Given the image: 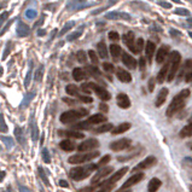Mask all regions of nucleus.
Returning a JSON list of instances; mask_svg holds the SVG:
<instances>
[{
	"label": "nucleus",
	"mask_w": 192,
	"mask_h": 192,
	"mask_svg": "<svg viewBox=\"0 0 192 192\" xmlns=\"http://www.w3.org/2000/svg\"><path fill=\"white\" fill-rule=\"evenodd\" d=\"M190 96V90H182L181 92H179L174 99L172 100V103L169 104L168 109H167V116L168 117H172L174 116L178 111H180L181 109L185 106V102L187 99V97Z\"/></svg>",
	"instance_id": "nucleus-1"
},
{
	"label": "nucleus",
	"mask_w": 192,
	"mask_h": 192,
	"mask_svg": "<svg viewBox=\"0 0 192 192\" xmlns=\"http://www.w3.org/2000/svg\"><path fill=\"white\" fill-rule=\"evenodd\" d=\"M99 166L98 164H94V163H90L87 166H79V167H75V168H71L70 169V178L75 181H81L83 179H86L88 175H90L92 172H94L96 169H98Z\"/></svg>",
	"instance_id": "nucleus-2"
},
{
	"label": "nucleus",
	"mask_w": 192,
	"mask_h": 192,
	"mask_svg": "<svg viewBox=\"0 0 192 192\" xmlns=\"http://www.w3.org/2000/svg\"><path fill=\"white\" fill-rule=\"evenodd\" d=\"M87 114H88V111L86 109H82V108L69 110V111H65L60 115V122L62 123H71L76 120H80L81 117L86 116Z\"/></svg>",
	"instance_id": "nucleus-3"
},
{
	"label": "nucleus",
	"mask_w": 192,
	"mask_h": 192,
	"mask_svg": "<svg viewBox=\"0 0 192 192\" xmlns=\"http://www.w3.org/2000/svg\"><path fill=\"white\" fill-rule=\"evenodd\" d=\"M170 59H172V64H170V69H169V74H168V78L167 80L168 81H173L174 78H175V75H176V73H178V70L180 68V60H181V56L179 52H176V51H173L172 53L169 55Z\"/></svg>",
	"instance_id": "nucleus-4"
},
{
	"label": "nucleus",
	"mask_w": 192,
	"mask_h": 192,
	"mask_svg": "<svg viewBox=\"0 0 192 192\" xmlns=\"http://www.w3.org/2000/svg\"><path fill=\"white\" fill-rule=\"evenodd\" d=\"M98 156H99V152L98 151H92V152H87V154H78V155L70 156L68 158V162L71 163V164H80V163L88 162V161L98 157Z\"/></svg>",
	"instance_id": "nucleus-5"
},
{
	"label": "nucleus",
	"mask_w": 192,
	"mask_h": 192,
	"mask_svg": "<svg viewBox=\"0 0 192 192\" xmlns=\"http://www.w3.org/2000/svg\"><path fill=\"white\" fill-rule=\"evenodd\" d=\"M86 86H87L88 88H92V90L94 91L96 94L98 96V98H100L102 100H104V102L110 100L111 94L105 90V88H103V87H100V86H98L97 83H93V82H88V83H86Z\"/></svg>",
	"instance_id": "nucleus-6"
},
{
	"label": "nucleus",
	"mask_w": 192,
	"mask_h": 192,
	"mask_svg": "<svg viewBox=\"0 0 192 192\" xmlns=\"http://www.w3.org/2000/svg\"><path fill=\"white\" fill-rule=\"evenodd\" d=\"M98 146H99V141L97 139H94V138H91V139L82 141L80 145H78L76 149L79 150L80 152H83V151H91L93 149H97Z\"/></svg>",
	"instance_id": "nucleus-7"
},
{
	"label": "nucleus",
	"mask_w": 192,
	"mask_h": 192,
	"mask_svg": "<svg viewBox=\"0 0 192 192\" xmlns=\"http://www.w3.org/2000/svg\"><path fill=\"white\" fill-rule=\"evenodd\" d=\"M157 163V159L155 156H147L144 161H141L136 167L133 168V173H136V172H139V170L141 169H145V168H149V167H152V166H155Z\"/></svg>",
	"instance_id": "nucleus-8"
},
{
	"label": "nucleus",
	"mask_w": 192,
	"mask_h": 192,
	"mask_svg": "<svg viewBox=\"0 0 192 192\" xmlns=\"http://www.w3.org/2000/svg\"><path fill=\"white\" fill-rule=\"evenodd\" d=\"M131 139H120V140H116V141H113L110 144V149L113 151H121V150H124V149H128L131 146Z\"/></svg>",
	"instance_id": "nucleus-9"
},
{
	"label": "nucleus",
	"mask_w": 192,
	"mask_h": 192,
	"mask_svg": "<svg viewBox=\"0 0 192 192\" xmlns=\"http://www.w3.org/2000/svg\"><path fill=\"white\" fill-rule=\"evenodd\" d=\"M170 64H172V59H170V57H168L167 60H166V63H164V65L162 67V69L159 70V73H158V75H157V81L159 82V83H162L164 80L168 78Z\"/></svg>",
	"instance_id": "nucleus-10"
},
{
	"label": "nucleus",
	"mask_w": 192,
	"mask_h": 192,
	"mask_svg": "<svg viewBox=\"0 0 192 192\" xmlns=\"http://www.w3.org/2000/svg\"><path fill=\"white\" fill-rule=\"evenodd\" d=\"M29 128H30V136H32V140L33 141H38L39 139V128H38V123L35 121L34 111L30 114V118H29Z\"/></svg>",
	"instance_id": "nucleus-11"
},
{
	"label": "nucleus",
	"mask_w": 192,
	"mask_h": 192,
	"mask_svg": "<svg viewBox=\"0 0 192 192\" xmlns=\"http://www.w3.org/2000/svg\"><path fill=\"white\" fill-rule=\"evenodd\" d=\"M169 46L168 45H163L159 47V50L157 51V55H156V63L158 64H161V63H163L164 60H167V58H168V53H169Z\"/></svg>",
	"instance_id": "nucleus-12"
},
{
	"label": "nucleus",
	"mask_w": 192,
	"mask_h": 192,
	"mask_svg": "<svg viewBox=\"0 0 192 192\" xmlns=\"http://www.w3.org/2000/svg\"><path fill=\"white\" fill-rule=\"evenodd\" d=\"M143 178H144V174H143V173H136L134 175H132V176L122 185L121 190H124V189H127V187H131V186H133V185H136L139 181L143 180Z\"/></svg>",
	"instance_id": "nucleus-13"
},
{
	"label": "nucleus",
	"mask_w": 192,
	"mask_h": 192,
	"mask_svg": "<svg viewBox=\"0 0 192 192\" xmlns=\"http://www.w3.org/2000/svg\"><path fill=\"white\" fill-rule=\"evenodd\" d=\"M113 170H114L113 167H104V168H102V169H99L97 173H96V175L92 178V184H96L97 181H99L100 179L105 178V176L109 175Z\"/></svg>",
	"instance_id": "nucleus-14"
},
{
	"label": "nucleus",
	"mask_w": 192,
	"mask_h": 192,
	"mask_svg": "<svg viewBox=\"0 0 192 192\" xmlns=\"http://www.w3.org/2000/svg\"><path fill=\"white\" fill-rule=\"evenodd\" d=\"M116 103L117 105L121 108V109H128L131 106V100H129V97L124 93H120L117 94V98H116Z\"/></svg>",
	"instance_id": "nucleus-15"
},
{
	"label": "nucleus",
	"mask_w": 192,
	"mask_h": 192,
	"mask_svg": "<svg viewBox=\"0 0 192 192\" xmlns=\"http://www.w3.org/2000/svg\"><path fill=\"white\" fill-rule=\"evenodd\" d=\"M134 34L132 32L127 33V34L123 35V42L126 44V46L133 52V53H136V46H134Z\"/></svg>",
	"instance_id": "nucleus-16"
},
{
	"label": "nucleus",
	"mask_w": 192,
	"mask_h": 192,
	"mask_svg": "<svg viewBox=\"0 0 192 192\" xmlns=\"http://www.w3.org/2000/svg\"><path fill=\"white\" fill-rule=\"evenodd\" d=\"M58 136H68V138H74V139H82L83 133L75 129H69V131H58Z\"/></svg>",
	"instance_id": "nucleus-17"
},
{
	"label": "nucleus",
	"mask_w": 192,
	"mask_h": 192,
	"mask_svg": "<svg viewBox=\"0 0 192 192\" xmlns=\"http://www.w3.org/2000/svg\"><path fill=\"white\" fill-rule=\"evenodd\" d=\"M122 63H123L128 69L136 68V60L134 59V57H132L129 53H127V52L122 53Z\"/></svg>",
	"instance_id": "nucleus-18"
},
{
	"label": "nucleus",
	"mask_w": 192,
	"mask_h": 192,
	"mask_svg": "<svg viewBox=\"0 0 192 192\" xmlns=\"http://www.w3.org/2000/svg\"><path fill=\"white\" fill-rule=\"evenodd\" d=\"M116 76L121 82H131L132 81V75L127 70H124L122 68L116 69Z\"/></svg>",
	"instance_id": "nucleus-19"
},
{
	"label": "nucleus",
	"mask_w": 192,
	"mask_h": 192,
	"mask_svg": "<svg viewBox=\"0 0 192 192\" xmlns=\"http://www.w3.org/2000/svg\"><path fill=\"white\" fill-rule=\"evenodd\" d=\"M191 70H192V59H187V60L184 63V65L181 67L180 73H179V75H178V80H181L184 76H187V75L190 74Z\"/></svg>",
	"instance_id": "nucleus-20"
},
{
	"label": "nucleus",
	"mask_w": 192,
	"mask_h": 192,
	"mask_svg": "<svg viewBox=\"0 0 192 192\" xmlns=\"http://www.w3.org/2000/svg\"><path fill=\"white\" fill-rule=\"evenodd\" d=\"M168 93H169V91L168 88H162V90L159 91V93H158L157 98H156V102H155V105H156V108H159V106H162L163 105V103L166 102V99H167V96H168Z\"/></svg>",
	"instance_id": "nucleus-21"
},
{
	"label": "nucleus",
	"mask_w": 192,
	"mask_h": 192,
	"mask_svg": "<svg viewBox=\"0 0 192 192\" xmlns=\"http://www.w3.org/2000/svg\"><path fill=\"white\" fill-rule=\"evenodd\" d=\"M127 172H128V168H127V167H123V168H121L120 170H117L114 175H111V176L109 178V180H106L105 182H106V184H114V182H116V181L120 180Z\"/></svg>",
	"instance_id": "nucleus-22"
},
{
	"label": "nucleus",
	"mask_w": 192,
	"mask_h": 192,
	"mask_svg": "<svg viewBox=\"0 0 192 192\" xmlns=\"http://www.w3.org/2000/svg\"><path fill=\"white\" fill-rule=\"evenodd\" d=\"M59 147H60L62 150H64V151H73V150H75L78 146H76V144H75L73 140L65 139V140H62V141L59 143Z\"/></svg>",
	"instance_id": "nucleus-23"
},
{
	"label": "nucleus",
	"mask_w": 192,
	"mask_h": 192,
	"mask_svg": "<svg viewBox=\"0 0 192 192\" xmlns=\"http://www.w3.org/2000/svg\"><path fill=\"white\" fill-rule=\"evenodd\" d=\"M105 121H106V117L102 114H94V115H92L87 118V122L90 124H98L102 123V122H105Z\"/></svg>",
	"instance_id": "nucleus-24"
},
{
	"label": "nucleus",
	"mask_w": 192,
	"mask_h": 192,
	"mask_svg": "<svg viewBox=\"0 0 192 192\" xmlns=\"http://www.w3.org/2000/svg\"><path fill=\"white\" fill-rule=\"evenodd\" d=\"M155 51H156V45L152 41H147L146 46H145V52H146V58L149 62L152 60V57H154Z\"/></svg>",
	"instance_id": "nucleus-25"
},
{
	"label": "nucleus",
	"mask_w": 192,
	"mask_h": 192,
	"mask_svg": "<svg viewBox=\"0 0 192 192\" xmlns=\"http://www.w3.org/2000/svg\"><path fill=\"white\" fill-rule=\"evenodd\" d=\"M162 185V181L157 179V178H152L151 180L149 181V185H147V191L149 192H156L161 187Z\"/></svg>",
	"instance_id": "nucleus-26"
},
{
	"label": "nucleus",
	"mask_w": 192,
	"mask_h": 192,
	"mask_svg": "<svg viewBox=\"0 0 192 192\" xmlns=\"http://www.w3.org/2000/svg\"><path fill=\"white\" fill-rule=\"evenodd\" d=\"M129 128H131V123H128V122H124V123L118 124L117 127H114V129L111 131V133H113L114 136H116V134H121V133L127 132Z\"/></svg>",
	"instance_id": "nucleus-27"
},
{
	"label": "nucleus",
	"mask_w": 192,
	"mask_h": 192,
	"mask_svg": "<svg viewBox=\"0 0 192 192\" xmlns=\"http://www.w3.org/2000/svg\"><path fill=\"white\" fill-rule=\"evenodd\" d=\"M73 78H74L75 81H82V80H85L87 78V74H86V71L83 69L75 68L73 70Z\"/></svg>",
	"instance_id": "nucleus-28"
},
{
	"label": "nucleus",
	"mask_w": 192,
	"mask_h": 192,
	"mask_svg": "<svg viewBox=\"0 0 192 192\" xmlns=\"http://www.w3.org/2000/svg\"><path fill=\"white\" fill-rule=\"evenodd\" d=\"M15 136L17 139V141L21 144V145H25V136H24V133H23L22 128L21 127H16L15 128Z\"/></svg>",
	"instance_id": "nucleus-29"
},
{
	"label": "nucleus",
	"mask_w": 192,
	"mask_h": 192,
	"mask_svg": "<svg viewBox=\"0 0 192 192\" xmlns=\"http://www.w3.org/2000/svg\"><path fill=\"white\" fill-rule=\"evenodd\" d=\"M110 52H111V56H113L114 60H117L120 58V56L122 55V48L118 45L113 44V45L110 46Z\"/></svg>",
	"instance_id": "nucleus-30"
},
{
	"label": "nucleus",
	"mask_w": 192,
	"mask_h": 192,
	"mask_svg": "<svg viewBox=\"0 0 192 192\" xmlns=\"http://www.w3.org/2000/svg\"><path fill=\"white\" fill-rule=\"evenodd\" d=\"M0 140L2 141V144L5 145V147L7 150H11L12 147L15 146V140L12 139L11 136H0Z\"/></svg>",
	"instance_id": "nucleus-31"
},
{
	"label": "nucleus",
	"mask_w": 192,
	"mask_h": 192,
	"mask_svg": "<svg viewBox=\"0 0 192 192\" xmlns=\"http://www.w3.org/2000/svg\"><path fill=\"white\" fill-rule=\"evenodd\" d=\"M97 48H98V55L100 58H108V47L105 45L104 41H100L98 45H97Z\"/></svg>",
	"instance_id": "nucleus-32"
},
{
	"label": "nucleus",
	"mask_w": 192,
	"mask_h": 192,
	"mask_svg": "<svg viewBox=\"0 0 192 192\" xmlns=\"http://www.w3.org/2000/svg\"><path fill=\"white\" fill-rule=\"evenodd\" d=\"M34 97H35V93H34V92H30V93L25 94V97H24V99H23L22 103H21L20 108H21V109H24L25 106H28V105H29V103L32 102V99H33Z\"/></svg>",
	"instance_id": "nucleus-33"
},
{
	"label": "nucleus",
	"mask_w": 192,
	"mask_h": 192,
	"mask_svg": "<svg viewBox=\"0 0 192 192\" xmlns=\"http://www.w3.org/2000/svg\"><path fill=\"white\" fill-rule=\"evenodd\" d=\"M179 136H180L181 138H187V136H192V123L185 126V127H184V128L180 131Z\"/></svg>",
	"instance_id": "nucleus-34"
},
{
	"label": "nucleus",
	"mask_w": 192,
	"mask_h": 192,
	"mask_svg": "<svg viewBox=\"0 0 192 192\" xmlns=\"http://www.w3.org/2000/svg\"><path fill=\"white\" fill-rule=\"evenodd\" d=\"M113 129H114L113 123H106L100 126V127H98V128H96L94 132L96 133H104V132H109V131H113Z\"/></svg>",
	"instance_id": "nucleus-35"
},
{
	"label": "nucleus",
	"mask_w": 192,
	"mask_h": 192,
	"mask_svg": "<svg viewBox=\"0 0 192 192\" xmlns=\"http://www.w3.org/2000/svg\"><path fill=\"white\" fill-rule=\"evenodd\" d=\"M65 92L68 93L69 96H76L78 97V94H79V87L75 86V85H68L65 87Z\"/></svg>",
	"instance_id": "nucleus-36"
},
{
	"label": "nucleus",
	"mask_w": 192,
	"mask_h": 192,
	"mask_svg": "<svg viewBox=\"0 0 192 192\" xmlns=\"http://www.w3.org/2000/svg\"><path fill=\"white\" fill-rule=\"evenodd\" d=\"M7 132H9V127L5 122L2 113H0V133H7Z\"/></svg>",
	"instance_id": "nucleus-37"
},
{
	"label": "nucleus",
	"mask_w": 192,
	"mask_h": 192,
	"mask_svg": "<svg viewBox=\"0 0 192 192\" xmlns=\"http://www.w3.org/2000/svg\"><path fill=\"white\" fill-rule=\"evenodd\" d=\"M74 129L78 131V129H91V124L87 121H83V122H79V123L74 124Z\"/></svg>",
	"instance_id": "nucleus-38"
},
{
	"label": "nucleus",
	"mask_w": 192,
	"mask_h": 192,
	"mask_svg": "<svg viewBox=\"0 0 192 192\" xmlns=\"http://www.w3.org/2000/svg\"><path fill=\"white\" fill-rule=\"evenodd\" d=\"M38 172H39V175H40V178L42 179V181L45 182L46 186H50V181H48V179H47V175L45 174L44 169H42L41 167H39V168H38Z\"/></svg>",
	"instance_id": "nucleus-39"
},
{
	"label": "nucleus",
	"mask_w": 192,
	"mask_h": 192,
	"mask_svg": "<svg viewBox=\"0 0 192 192\" xmlns=\"http://www.w3.org/2000/svg\"><path fill=\"white\" fill-rule=\"evenodd\" d=\"M110 159H111L110 155H105V156H103V157L99 159V162H98V166H99V167H104V166H106V164L110 162Z\"/></svg>",
	"instance_id": "nucleus-40"
},
{
	"label": "nucleus",
	"mask_w": 192,
	"mask_h": 192,
	"mask_svg": "<svg viewBox=\"0 0 192 192\" xmlns=\"http://www.w3.org/2000/svg\"><path fill=\"white\" fill-rule=\"evenodd\" d=\"M88 57H90L91 62H92L93 64H98L99 59H98V56H97V53H96L94 51H92V50H90V51H88Z\"/></svg>",
	"instance_id": "nucleus-41"
},
{
	"label": "nucleus",
	"mask_w": 192,
	"mask_h": 192,
	"mask_svg": "<svg viewBox=\"0 0 192 192\" xmlns=\"http://www.w3.org/2000/svg\"><path fill=\"white\" fill-rule=\"evenodd\" d=\"M144 48V40L141 38L136 39V53H140Z\"/></svg>",
	"instance_id": "nucleus-42"
},
{
	"label": "nucleus",
	"mask_w": 192,
	"mask_h": 192,
	"mask_svg": "<svg viewBox=\"0 0 192 192\" xmlns=\"http://www.w3.org/2000/svg\"><path fill=\"white\" fill-rule=\"evenodd\" d=\"M87 70H88V73H90L91 75H93L94 78H99L100 76V71L98 70V68H96V67H87Z\"/></svg>",
	"instance_id": "nucleus-43"
},
{
	"label": "nucleus",
	"mask_w": 192,
	"mask_h": 192,
	"mask_svg": "<svg viewBox=\"0 0 192 192\" xmlns=\"http://www.w3.org/2000/svg\"><path fill=\"white\" fill-rule=\"evenodd\" d=\"M113 187H114L113 184H106V182L104 181V185L100 187V190H98L97 192H110L113 190Z\"/></svg>",
	"instance_id": "nucleus-44"
},
{
	"label": "nucleus",
	"mask_w": 192,
	"mask_h": 192,
	"mask_svg": "<svg viewBox=\"0 0 192 192\" xmlns=\"http://www.w3.org/2000/svg\"><path fill=\"white\" fill-rule=\"evenodd\" d=\"M41 155H42V159H44V162H45V163H50V162H51L50 152H48V150H47V149H42Z\"/></svg>",
	"instance_id": "nucleus-45"
},
{
	"label": "nucleus",
	"mask_w": 192,
	"mask_h": 192,
	"mask_svg": "<svg viewBox=\"0 0 192 192\" xmlns=\"http://www.w3.org/2000/svg\"><path fill=\"white\" fill-rule=\"evenodd\" d=\"M76 57H78V60H79L80 63H86V60H87L86 53H85L83 51H79V52L76 53Z\"/></svg>",
	"instance_id": "nucleus-46"
},
{
	"label": "nucleus",
	"mask_w": 192,
	"mask_h": 192,
	"mask_svg": "<svg viewBox=\"0 0 192 192\" xmlns=\"http://www.w3.org/2000/svg\"><path fill=\"white\" fill-rule=\"evenodd\" d=\"M103 69L106 71V73H113L115 68H114V65L111 63H108V62H104L103 63Z\"/></svg>",
	"instance_id": "nucleus-47"
},
{
	"label": "nucleus",
	"mask_w": 192,
	"mask_h": 192,
	"mask_svg": "<svg viewBox=\"0 0 192 192\" xmlns=\"http://www.w3.org/2000/svg\"><path fill=\"white\" fill-rule=\"evenodd\" d=\"M136 155H138V151L136 152H133V154H131V155H126V156H122V157H118L117 158V161H120V162H124V161H128V159H131V158L136 157Z\"/></svg>",
	"instance_id": "nucleus-48"
},
{
	"label": "nucleus",
	"mask_w": 192,
	"mask_h": 192,
	"mask_svg": "<svg viewBox=\"0 0 192 192\" xmlns=\"http://www.w3.org/2000/svg\"><path fill=\"white\" fill-rule=\"evenodd\" d=\"M182 166L184 167H189V168H192V158L191 157H185L182 161H181Z\"/></svg>",
	"instance_id": "nucleus-49"
},
{
	"label": "nucleus",
	"mask_w": 192,
	"mask_h": 192,
	"mask_svg": "<svg viewBox=\"0 0 192 192\" xmlns=\"http://www.w3.org/2000/svg\"><path fill=\"white\" fill-rule=\"evenodd\" d=\"M78 98H79L81 102H83V103H92L93 102V98H91V97H88V96H80V94H78Z\"/></svg>",
	"instance_id": "nucleus-50"
},
{
	"label": "nucleus",
	"mask_w": 192,
	"mask_h": 192,
	"mask_svg": "<svg viewBox=\"0 0 192 192\" xmlns=\"http://www.w3.org/2000/svg\"><path fill=\"white\" fill-rule=\"evenodd\" d=\"M139 67H140V70L144 73L145 71V67H146V59L144 58V57H141L140 59H139Z\"/></svg>",
	"instance_id": "nucleus-51"
},
{
	"label": "nucleus",
	"mask_w": 192,
	"mask_h": 192,
	"mask_svg": "<svg viewBox=\"0 0 192 192\" xmlns=\"http://www.w3.org/2000/svg\"><path fill=\"white\" fill-rule=\"evenodd\" d=\"M155 82H156V79L155 78H151V79L149 80V91L150 92H154V90H155Z\"/></svg>",
	"instance_id": "nucleus-52"
},
{
	"label": "nucleus",
	"mask_w": 192,
	"mask_h": 192,
	"mask_svg": "<svg viewBox=\"0 0 192 192\" xmlns=\"http://www.w3.org/2000/svg\"><path fill=\"white\" fill-rule=\"evenodd\" d=\"M109 39L113 40V41H117L120 39V35H118V33H116V32H110L109 33Z\"/></svg>",
	"instance_id": "nucleus-53"
},
{
	"label": "nucleus",
	"mask_w": 192,
	"mask_h": 192,
	"mask_svg": "<svg viewBox=\"0 0 192 192\" xmlns=\"http://www.w3.org/2000/svg\"><path fill=\"white\" fill-rule=\"evenodd\" d=\"M42 71H44V67H40L39 71L36 73V80H38V81H40V80H41V76H42Z\"/></svg>",
	"instance_id": "nucleus-54"
},
{
	"label": "nucleus",
	"mask_w": 192,
	"mask_h": 192,
	"mask_svg": "<svg viewBox=\"0 0 192 192\" xmlns=\"http://www.w3.org/2000/svg\"><path fill=\"white\" fill-rule=\"evenodd\" d=\"M94 189H96V186H90V187H85V189H82L81 192H93L94 191Z\"/></svg>",
	"instance_id": "nucleus-55"
},
{
	"label": "nucleus",
	"mask_w": 192,
	"mask_h": 192,
	"mask_svg": "<svg viewBox=\"0 0 192 192\" xmlns=\"http://www.w3.org/2000/svg\"><path fill=\"white\" fill-rule=\"evenodd\" d=\"M99 108H100V110L104 111V113H108V111H109V106H108V105H105V104H100V106H99Z\"/></svg>",
	"instance_id": "nucleus-56"
},
{
	"label": "nucleus",
	"mask_w": 192,
	"mask_h": 192,
	"mask_svg": "<svg viewBox=\"0 0 192 192\" xmlns=\"http://www.w3.org/2000/svg\"><path fill=\"white\" fill-rule=\"evenodd\" d=\"M18 191L20 192H32L28 187H25V186H18Z\"/></svg>",
	"instance_id": "nucleus-57"
},
{
	"label": "nucleus",
	"mask_w": 192,
	"mask_h": 192,
	"mask_svg": "<svg viewBox=\"0 0 192 192\" xmlns=\"http://www.w3.org/2000/svg\"><path fill=\"white\" fill-rule=\"evenodd\" d=\"M59 186L60 187H69V184L65 180H59Z\"/></svg>",
	"instance_id": "nucleus-58"
},
{
	"label": "nucleus",
	"mask_w": 192,
	"mask_h": 192,
	"mask_svg": "<svg viewBox=\"0 0 192 192\" xmlns=\"http://www.w3.org/2000/svg\"><path fill=\"white\" fill-rule=\"evenodd\" d=\"M63 100H64L65 103H68V104H70V105H74V104H75V102H74V100L68 99V98H63Z\"/></svg>",
	"instance_id": "nucleus-59"
},
{
	"label": "nucleus",
	"mask_w": 192,
	"mask_h": 192,
	"mask_svg": "<svg viewBox=\"0 0 192 192\" xmlns=\"http://www.w3.org/2000/svg\"><path fill=\"white\" fill-rule=\"evenodd\" d=\"M5 178V172L4 170H0V181Z\"/></svg>",
	"instance_id": "nucleus-60"
},
{
	"label": "nucleus",
	"mask_w": 192,
	"mask_h": 192,
	"mask_svg": "<svg viewBox=\"0 0 192 192\" xmlns=\"http://www.w3.org/2000/svg\"><path fill=\"white\" fill-rule=\"evenodd\" d=\"M123 192H132L131 190H127V191H123Z\"/></svg>",
	"instance_id": "nucleus-61"
},
{
	"label": "nucleus",
	"mask_w": 192,
	"mask_h": 192,
	"mask_svg": "<svg viewBox=\"0 0 192 192\" xmlns=\"http://www.w3.org/2000/svg\"><path fill=\"white\" fill-rule=\"evenodd\" d=\"M190 191H191V192H192V186H191V187H190Z\"/></svg>",
	"instance_id": "nucleus-62"
},
{
	"label": "nucleus",
	"mask_w": 192,
	"mask_h": 192,
	"mask_svg": "<svg viewBox=\"0 0 192 192\" xmlns=\"http://www.w3.org/2000/svg\"><path fill=\"white\" fill-rule=\"evenodd\" d=\"M191 36H192V33H191Z\"/></svg>",
	"instance_id": "nucleus-63"
}]
</instances>
